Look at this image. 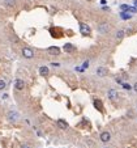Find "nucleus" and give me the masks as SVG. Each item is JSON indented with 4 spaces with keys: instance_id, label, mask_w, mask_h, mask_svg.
<instances>
[{
    "instance_id": "1",
    "label": "nucleus",
    "mask_w": 137,
    "mask_h": 148,
    "mask_svg": "<svg viewBox=\"0 0 137 148\" xmlns=\"http://www.w3.org/2000/svg\"><path fill=\"white\" fill-rule=\"evenodd\" d=\"M97 30H98V33H101V34H107L110 32V25H108L107 22H102V24L98 25Z\"/></svg>"
},
{
    "instance_id": "2",
    "label": "nucleus",
    "mask_w": 137,
    "mask_h": 148,
    "mask_svg": "<svg viewBox=\"0 0 137 148\" xmlns=\"http://www.w3.org/2000/svg\"><path fill=\"white\" fill-rule=\"evenodd\" d=\"M7 118L9 119L10 122H17L20 119V115H18V113L14 111V110H9L8 111V114H7Z\"/></svg>"
},
{
    "instance_id": "3",
    "label": "nucleus",
    "mask_w": 137,
    "mask_h": 148,
    "mask_svg": "<svg viewBox=\"0 0 137 148\" xmlns=\"http://www.w3.org/2000/svg\"><path fill=\"white\" fill-rule=\"evenodd\" d=\"M22 56L26 59H31V58H34V51L30 47H24L22 49Z\"/></svg>"
},
{
    "instance_id": "4",
    "label": "nucleus",
    "mask_w": 137,
    "mask_h": 148,
    "mask_svg": "<svg viewBox=\"0 0 137 148\" xmlns=\"http://www.w3.org/2000/svg\"><path fill=\"white\" fill-rule=\"evenodd\" d=\"M80 32H81L82 36H90L91 33V29L86 25V24H82V22H80Z\"/></svg>"
},
{
    "instance_id": "5",
    "label": "nucleus",
    "mask_w": 137,
    "mask_h": 148,
    "mask_svg": "<svg viewBox=\"0 0 137 148\" xmlns=\"http://www.w3.org/2000/svg\"><path fill=\"white\" fill-rule=\"evenodd\" d=\"M99 139H101L102 143H108V141L111 140V134L108 132V131H103V132H101Z\"/></svg>"
},
{
    "instance_id": "6",
    "label": "nucleus",
    "mask_w": 137,
    "mask_h": 148,
    "mask_svg": "<svg viewBox=\"0 0 137 148\" xmlns=\"http://www.w3.org/2000/svg\"><path fill=\"white\" fill-rule=\"evenodd\" d=\"M108 98L110 100H112V101H115V100H118V97H119V93H118V90L116 89H114V88H111L110 90H108Z\"/></svg>"
},
{
    "instance_id": "7",
    "label": "nucleus",
    "mask_w": 137,
    "mask_h": 148,
    "mask_svg": "<svg viewBox=\"0 0 137 148\" xmlns=\"http://www.w3.org/2000/svg\"><path fill=\"white\" fill-rule=\"evenodd\" d=\"M14 88L17 90H24V88H25L24 80H21V79H16V80H14Z\"/></svg>"
},
{
    "instance_id": "8",
    "label": "nucleus",
    "mask_w": 137,
    "mask_h": 148,
    "mask_svg": "<svg viewBox=\"0 0 137 148\" xmlns=\"http://www.w3.org/2000/svg\"><path fill=\"white\" fill-rule=\"evenodd\" d=\"M63 50H64L65 53L71 54V53H75V51H76V46H73L72 43H65L64 47H63Z\"/></svg>"
},
{
    "instance_id": "9",
    "label": "nucleus",
    "mask_w": 137,
    "mask_h": 148,
    "mask_svg": "<svg viewBox=\"0 0 137 148\" xmlns=\"http://www.w3.org/2000/svg\"><path fill=\"white\" fill-rule=\"evenodd\" d=\"M47 53L50 55H59L60 54V49L58 46H51V47L47 49Z\"/></svg>"
},
{
    "instance_id": "10",
    "label": "nucleus",
    "mask_w": 137,
    "mask_h": 148,
    "mask_svg": "<svg viewBox=\"0 0 137 148\" xmlns=\"http://www.w3.org/2000/svg\"><path fill=\"white\" fill-rule=\"evenodd\" d=\"M106 75H107V68L106 67H98L97 68V76L105 77Z\"/></svg>"
},
{
    "instance_id": "11",
    "label": "nucleus",
    "mask_w": 137,
    "mask_h": 148,
    "mask_svg": "<svg viewBox=\"0 0 137 148\" xmlns=\"http://www.w3.org/2000/svg\"><path fill=\"white\" fill-rule=\"evenodd\" d=\"M93 104H94V107H95L97 110L101 111V113H103V104H102L101 100H94Z\"/></svg>"
},
{
    "instance_id": "12",
    "label": "nucleus",
    "mask_w": 137,
    "mask_h": 148,
    "mask_svg": "<svg viewBox=\"0 0 137 148\" xmlns=\"http://www.w3.org/2000/svg\"><path fill=\"white\" fill-rule=\"evenodd\" d=\"M48 67H46V66H42V67H39V75H41L42 77H46V76H48Z\"/></svg>"
},
{
    "instance_id": "13",
    "label": "nucleus",
    "mask_w": 137,
    "mask_h": 148,
    "mask_svg": "<svg viewBox=\"0 0 137 148\" xmlns=\"http://www.w3.org/2000/svg\"><path fill=\"white\" fill-rule=\"evenodd\" d=\"M56 124H58V127H59L60 130H67V128H68V123L64 121V119H58Z\"/></svg>"
},
{
    "instance_id": "14",
    "label": "nucleus",
    "mask_w": 137,
    "mask_h": 148,
    "mask_svg": "<svg viewBox=\"0 0 137 148\" xmlns=\"http://www.w3.org/2000/svg\"><path fill=\"white\" fill-rule=\"evenodd\" d=\"M3 3L7 5V7H14L16 0H3Z\"/></svg>"
},
{
    "instance_id": "15",
    "label": "nucleus",
    "mask_w": 137,
    "mask_h": 148,
    "mask_svg": "<svg viewBox=\"0 0 137 148\" xmlns=\"http://www.w3.org/2000/svg\"><path fill=\"white\" fill-rule=\"evenodd\" d=\"M124 36H125V32H124V30H118V33H116V39H123Z\"/></svg>"
},
{
    "instance_id": "16",
    "label": "nucleus",
    "mask_w": 137,
    "mask_h": 148,
    "mask_svg": "<svg viewBox=\"0 0 137 148\" xmlns=\"http://www.w3.org/2000/svg\"><path fill=\"white\" fill-rule=\"evenodd\" d=\"M5 87H7V84H5V81L0 79V90H4V89H5Z\"/></svg>"
},
{
    "instance_id": "17",
    "label": "nucleus",
    "mask_w": 137,
    "mask_h": 148,
    "mask_svg": "<svg viewBox=\"0 0 137 148\" xmlns=\"http://www.w3.org/2000/svg\"><path fill=\"white\" fill-rule=\"evenodd\" d=\"M122 17H123V20H128V19H131V15H128V13H122Z\"/></svg>"
},
{
    "instance_id": "18",
    "label": "nucleus",
    "mask_w": 137,
    "mask_h": 148,
    "mask_svg": "<svg viewBox=\"0 0 137 148\" xmlns=\"http://www.w3.org/2000/svg\"><path fill=\"white\" fill-rule=\"evenodd\" d=\"M123 88L124 89H127V90H129V89H132V87H131L129 84H125V83H123Z\"/></svg>"
},
{
    "instance_id": "19",
    "label": "nucleus",
    "mask_w": 137,
    "mask_h": 148,
    "mask_svg": "<svg viewBox=\"0 0 137 148\" xmlns=\"http://www.w3.org/2000/svg\"><path fill=\"white\" fill-rule=\"evenodd\" d=\"M88 66H89V62H85V63L82 64V71L85 70V68H88Z\"/></svg>"
},
{
    "instance_id": "20",
    "label": "nucleus",
    "mask_w": 137,
    "mask_h": 148,
    "mask_svg": "<svg viewBox=\"0 0 137 148\" xmlns=\"http://www.w3.org/2000/svg\"><path fill=\"white\" fill-rule=\"evenodd\" d=\"M120 8H122L123 11H128V8H129V7H128V5H122Z\"/></svg>"
},
{
    "instance_id": "21",
    "label": "nucleus",
    "mask_w": 137,
    "mask_h": 148,
    "mask_svg": "<svg viewBox=\"0 0 137 148\" xmlns=\"http://www.w3.org/2000/svg\"><path fill=\"white\" fill-rule=\"evenodd\" d=\"M133 89H135V92L137 93V81H136V83L133 84Z\"/></svg>"
},
{
    "instance_id": "22",
    "label": "nucleus",
    "mask_w": 137,
    "mask_h": 148,
    "mask_svg": "<svg viewBox=\"0 0 137 148\" xmlns=\"http://www.w3.org/2000/svg\"><path fill=\"white\" fill-rule=\"evenodd\" d=\"M127 115H128L129 118H132V117H133V113H132V111H129V113H128V114H127Z\"/></svg>"
},
{
    "instance_id": "23",
    "label": "nucleus",
    "mask_w": 137,
    "mask_h": 148,
    "mask_svg": "<svg viewBox=\"0 0 137 148\" xmlns=\"http://www.w3.org/2000/svg\"><path fill=\"white\" fill-rule=\"evenodd\" d=\"M21 148H30V147H29V145H26V144H25V145H22Z\"/></svg>"
},
{
    "instance_id": "24",
    "label": "nucleus",
    "mask_w": 137,
    "mask_h": 148,
    "mask_svg": "<svg viewBox=\"0 0 137 148\" xmlns=\"http://www.w3.org/2000/svg\"><path fill=\"white\" fill-rule=\"evenodd\" d=\"M135 5H137V0H135Z\"/></svg>"
},
{
    "instance_id": "25",
    "label": "nucleus",
    "mask_w": 137,
    "mask_h": 148,
    "mask_svg": "<svg viewBox=\"0 0 137 148\" xmlns=\"http://www.w3.org/2000/svg\"><path fill=\"white\" fill-rule=\"evenodd\" d=\"M106 148H110V147H106Z\"/></svg>"
},
{
    "instance_id": "26",
    "label": "nucleus",
    "mask_w": 137,
    "mask_h": 148,
    "mask_svg": "<svg viewBox=\"0 0 137 148\" xmlns=\"http://www.w3.org/2000/svg\"><path fill=\"white\" fill-rule=\"evenodd\" d=\"M136 109H137V105H136Z\"/></svg>"
}]
</instances>
